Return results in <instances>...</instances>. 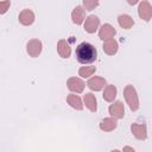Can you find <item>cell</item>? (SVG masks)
<instances>
[{
	"mask_svg": "<svg viewBox=\"0 0 152 152\" xmlns=\"http://www.w3.org/2000/svg\"><path fill=\"white\" fill-rule=\"evenodd\" d=\"M75 56L76 59L81 64H90L96 61L97 57V51L94 45H91L88 42H82L76 46L75 50Z\"/></svg>",
	"mask_w": 152,
	"mask_h": 152,
	"instance_id": "cell-1",
	"label": "cell"
},
{
	"mask_svg": "<svg viewBox=\"0 0 152 152\" xmlns=\"http://www.w3.org/2000/svg\"><path fill=\"white\" fill-rule=\"evenodd\" d=\"M124 97H125L127 104L129 106L131 110L135 112L139 109V97H138L135 88L132 84H127L124 88Z\"/></svg>",
	"mask_w": 152,
	"mask_h": 152,
	"instance_id": "cell-2",
	"label": "cell"
},
{
	"mask_svg": "<svg viewBox=\"0 0 152 152\" xmlns=\"http://www.w3.org/2000/svg\"><path fill=\"white\" fill-rule=\"evenodd\" d=\"M138 15L144 21H150L152 19V6L147 0H141L138 7Z\"/></svg>",
	"mask_w": 152,
	"mask_h": 152,
	"instance_id": "cell-3",
	"label": "cell"
},
{
	"mask_svg": "<svg viewBox=\"0 0 152 152\" xmlns=\"http://www.w3.org/2000/svg\"><path fill=\"white\" fill-rule=\"evenodd\" d=\"M42 50H43V44L39 39H31L26 44V51H27L28 56H31L33 58L38 57L42 53Z\"/></svg>",
	"mask_w": 152,
	"mask_h": 152,
	"instance_id": "cell-4",
	"label": "cell"
},
{
	"mask_svg": "<svg viewBox=\"0 0 152 152\" xmlns=\"http://www.w3.org/2000/svg\"><path fill=\"white\" fill-rule=\"evenodd\" d=\"M66 86H68V89L70 91L76 93V94H80V93H82L84 90L86 83L80 77H70L66 81Z\"/></svg>",
	"mask_w": 152,
	"mask_h": 152,
	"instance_id": "cell-5",
	"label": "cell"
},
{
	"mask_svg": "<svg viewBox=\"0 0 152 152\" xmlns=\"http://www.w3.org/2000/svg\"><path fill=\"white\" fill-rule=\"evenodd\" d=\"M83 26H84V31L88 32V33H95L96 30L99 28L100 26V19L94 15V14H90L86 18L84 23H83Z\"/></svg>",
	"mask_w": 152,
	"mask_h": 152,
	"instance_id": "cell-6",
	"label": "cell"
},
{
	"mask_svg": "<svg viewBox=\"0 0 152 152\" xmlns=\"http://www.w3.org/2000/svg\"><path fill=\"white\" fill-rule=\"evenodd\" d=\"M107 86V82L103 77L101 76H93L88 80L87 82V87L90 89V90H94V91H100L102 90L104 87Z\"/></svg>",
	"mask_w": 152,
	"mask_h": 152,
	"instance_id": "cell-7",
	"label": "cell"
},
{
	"mask_svg": "<svg viewBox=\"0 0 152 152\" xmlns=\"http://www.w3.org/2000/svg\"><path fill=\"white\" fill-rule=\"evenodd\" d=\"M131 132L138 140H145L147 138V128L144 124H132Z\"/></svg>",
	"mask_w": 152,
	"mask_h": 152,
	"instance_id": "cell-8",
	"label": "cell"
},
{
	"mask_svg": "<svg viewBox=\"0 0 152 152\" xmlns=\"http://www.w3.org/2000/svg\"><path fill=\"white\" fill-rule=\"evenodd\" d=\"M18 19H19V23H20L21 25H24V26H30V25H32V24L34 23V19H36V18H34V13H33L32 10L25 8V10H23V11L19 13Z\"/></svg>",
	"mask_w": 152,
	"mask_h": 152,
	"instance_id": "cell-9",
	"label": "cell"
},
{
	"mask_svg": "<svg viewBox=\"0 0 152 152\" xmlns=\"http://www.w3.org/2000/svg\"><path fill=\"white\" fill-rule=\"evenodd\" d=\"M108 112L110 114V116H114L116 119H122L125 116V107H124V103L121 101H115L113 102L109 108H108Z\"/></svg>",
	"mask_w": 152,
	"mask_h": 152,
	"instance_id": "cell-10",
	"label": "cell"
},
{
	"mask_svg": "<svg viewBox=\"0 0 152 152\" xmlns=\"http://www.w3.org/2000/svg\"><path fill=\"white\" fill-rule=\"evenodd\" d=\"M86 8L83 6H76L72 12H71V19H72V23L76 24V25H81L84 23L86 20Z\"/></svg>",
	"mask_w": 152,
	"mask_h": 152,
	"instance_id": "cell-11",
	"label": "cell"
},
{
	"mask_svg": "<svg viewBox=\"0 0 152 152\" xmlns=\"http://www.w3.org/2000/svg\"><path fill=\"white\" fill-rule=\"evenodd\" d=\"M102 49L104 53H107L108 56H114L119 50V44L114 38H109L107 40H103Z\"/></svg>",
	"mask_w": 152,
	"mask_h": 152,
	"instance_id": "cell-12",
	"label": "cell"
},
{
	"mask_svg": "<svg viewBox=\"0 0 152 152\" xmlns=\"http://www.w3.org/2000/svg\"><path fill=\"white\" fill-rule=\"evenodd\" d=\"M115 33H116V30L110 24H103L99 30V38L102 40H107L109 38H113Z\"/></svg>",
	"mask_w": 152,
	"mask_h": 152,
	"instance_id": "cell-13",
	"label": "cell"
},
{
	"mask_svg": "<svg viewBox=\"0 0 152 152\" xmlns=\"http://www.w3.org/2000/svg\"><path fill=\"white\" fill-rule=\"evenodd\" d=\"M57 52L62 58H69L71 55V48L65 39H59L57 43Z\"/></svg>",
	"mask_w": 152,
	"mask_h": 152,
	"instance_id": "cell-14",
	"label": "cell"
},
{
	"mask_svg": "<svg viewBox=\"0 0 152 152\" xmlns=\"http://www.w3.org/2000/svg\"><path fill=\"white\" fill-rule=\"evenodd\" d=\"M116 126H118V121H116V118H114V116L104 118L100 122V129L103 132H112L116 128Z\"/></svg>",
	"mask_w": 152,
	"mask_h": 152,
	"instance_id": "cell-15",
	"label": "cell"
},
{
	"mask_svg": "<svg viewBox=\"0 0 152 152\" xmlns=\"http://www.w3.org/2000/svg\"><path fill=\"white\" fill-rule=\"evenodd\" d=\"M116 94H118V89L114 84H107L104 87V90H103V94H102V97L104 101L107 102H113L114 99L116 97Z\"/></svg>",
	"mask_w": 152,
	"mask_h": 152,
	"instance_id": "cell-16",
	"label": "cell"
},
{
	"mask_svg": "<svg viewBox=\"0 0 152 152\" xmlns=\"http://www.w3.org/2000/svg\"><path fill=\"white\" fill-rule=\"evenodd\" d=\"M83 102L90 112L95 113L97 110V101H96V97L93 93H86V95L83 97Z\"/></svg>",
	"mask_w": 152,
	"mask_h": 152,
	"instance_id": "cell-17",
	"label": "cell"
},
{
	"mask_svg": "<svg viewBox=\"0 0 152 152\" xmlns=\"http://www.w3.org/2000/svg\"><path fill=\"white\" fill-rule=\"evenodd\" d=\"M66 102L70 107H72L76 110H82L83 109V102H82L81 97L76 94H69L66 96Z\"/></svg>",
	"mask_w": 152,
	"mask_h": 152,
	"instance_id": "cell-18",
	"label": "cell"
},
{
	"mask_svg": "<svg viewBox=\"0 0 152 152\" xmlns=\"http://www.w3.org/2000/svg\"><path fill=\"white\" fill-rule=\"evenodd\" d=\"M118 23H119V25H120L122 28H125V30H129V28H132L133 25H134L133 18H132L131 15H128V14H120V15L118 17Z\"/></svg>",
	"mask_w": 152,
	"mask_h": 152,
	"instance_id": "cell-19",
	"label": "cell"
},
{
	"mask_svg": "<svg viewBox=\"0 0 152 152\" xmlns=\"http://www.w3.org/2000/svg\"><path fill=\"white\" fill-rule=\"evenodd\" d=\"M96 71V68L93 66V65H88V66H81L78 69V75L82 77V78H88L90 76H93V74H95Z\"/></svg>",
	"mask_w": 152,
	"mask_h": 152,
	"instance_id": "cell-20",
	"label": "cell"
},
{
	"mask_svg": "<svg viewBox=\"0 0 152 152\" xmlns=\"http://www.w3.org/2000/svg\"><path fill=\"white\" fill-rule=\"evenodd\" d=\"M83 7L87 11H93L99 6V0H82Z\"/></svg>",
	"mask_w": 152,
	"mask_h": 152,
	"instance_id": "cell-21",
	"label": "cell"
},
{
	"mask_svg": "<svg viewBox=\"0 0 152 152\" xmlns=\"http://www.w3.org/2000/svg\"><path fill=\"white\" fill-rule=\"evenodd\" d=\"M10 6H11V1H8V0L0 1V13L1 14H5L7 12V10L10 8Z\"/></svg>",
	"mask_w": 152,
	"mask_h": 152,
	"instance_id": "cell-22",
	"label": "cell"
},
{
	"mask_svg": "<svg viewBox=\"0 0 152 152\" xmlns=\"http://www.w3.org/2000/svg\"><path fill=\"white\" fill-rule=\"evenodd\" d=\"M126 1H127V4L131 5V6H133V5H135V4L139 2V0H126Z\"/></svg>",
	"mask_w": 152,
	"mask_h": 152,
	"instance_id": "cell-23",
	"label": "cell"
},
{
	"mask_svg": "<svg viewBox=\"0 0 152 152\" xmlns=\"http://www.w3.org/2000/svg\"><path fill=\"white\" fill-rule=\"evenodd\" d=\"M122 151L125 152V151H132V152H134V148L133 147H129V146H125L124 148H122Z\"/></svg>",
	"mask_w": 152,
	"mask_h": 152,
	"instance_id": "cell-24",
	"label": "cell"
}]
</instances>
